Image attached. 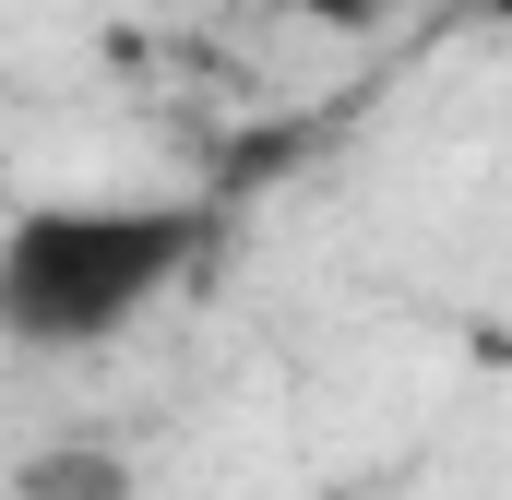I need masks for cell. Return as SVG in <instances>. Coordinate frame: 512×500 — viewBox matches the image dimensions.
<instances>
[{"mask_svg": "<svg viewBox=\"0 0 512 500\" xmlns=\"http://www.w3.org/2000/svg\"><path fill=\"white\" fill-rule=\"evenodd\" d=\"M215 250L203 203H24L0 227V346H108Z\"/></svg>", "mask_w": 512, "mask_h": 500, "instance_id": "1", "label": "cell"}, {"mask_svg": "<svg viewBox=\"0 0 512 500\" xmlns=\"http://www.w3.org/2000/svg\"><path fill=\"white\" fill-rule=\"evenodd\" d=\"M12 500H143L120 441H36V465L12 477Z\"/></svg>", "mask_w": 512, "mask_h": 500, "instance_id": "2", "label": "cell"}, {"mask_svg": "<svg viewBox=\"0 0 512 500\" xmlns=\"http://www.w3.org/2000/svg\"><path fill=\"white\" fill-rule=\"evenodd\" d=\"M274 12H298V24H370L382 0H274Z\"/></svg>", "mask_w": 512, "mask_h": 500, "instance_id": "3", "label": "cell"}, {"mask_svg": "<svg viewBox=\"0 0 512 500\" xmlns=\"http://www.w3.org/2000/svg\"><path fill=\"white\" fill-rule=\"evenodd\" d=\"M489 12H512V0H489Z\"/></svg>", "mask_w": 512, "mask_h": 500, "instance_id": "4", "label": "cell"}]
</instances>
